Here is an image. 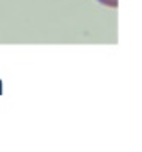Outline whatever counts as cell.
I'll return each instance as SVG.
<instances>
[{"label": "cell", "mask_w": 142, "mask_h": 152, "mask_svg": "<svg viewBox=\"0 0 142 152\" xmlns=\"http://www.w3.org/2000/svg\"><path fill=\"white\" fill-rule=\"evenodd\" d=\"M102 5H107V7H117L119 5V0H97Z\"/></svg>", "instance_id": "1"}]
</instances>
